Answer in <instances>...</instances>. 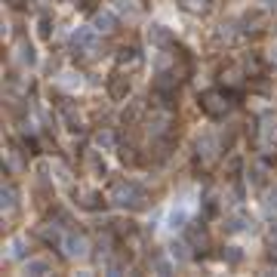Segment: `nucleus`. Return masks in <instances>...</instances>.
Returning <instances> with one entry per match:
<instances>
[{"label":"nucleus","mask_w":277,"mask_h":277,"mask_svg":"<svg viewBox=\"0 0 277 277\" xmlns=\"http://www.w3.org/2000/svg\"><path fill=\"white\" fill-rule=\"evenodd\" d=\"M111 200L120 203V206H142V203H145V191L138 188L136 182L120 179V182L111 185Z\"/></svg>","instance_id":"nucleus-1"},{"label":"nucleus","mask_w":277,"mask_h":277,"mask_svg":"<svg viewBox=\"0 0 277 277\" xmlns=\"http://www.w3.org/2000/svg\"><path fill=\"white\" fill-rule=\"evenodd\" d=\"M108 92H111V99H123L126 92H130V83H126V77H120V74H114V80H111V86H108Z\"/></svg>","instance_id":"nucleus-2"},{"label":"nucleus","mask_w":277,"mask_h":277,"mask_svg":"<svg viewBox=\"0 0 277 277\" xmlns=\"http://www.w3.org/2000/svg\"><path fill=\"white\" fill-rule=\"evenodd\" d=\"M92 40H96V37H92L89 31H77V34H74V50H89Z\"/></svg>","instance_id":"nucleus-3"},{"label":"nucleus","mask_w":277,"mask_h":277,"mask_svg":"<svg viewBox=\"0 0 277 277\" xmlns=\"http://www.w3.org/2000/svg\"><path fill=\"white\" fill-rule=\"evenodd\" d=\"M96 25H99V31H111V25H114V19H111V16L105 13V16H99V19H96Z\"/></svg>","instance_id":"nucleus-4"}]
</instances>
